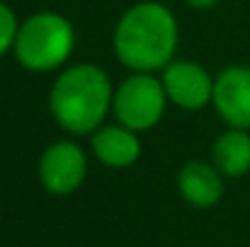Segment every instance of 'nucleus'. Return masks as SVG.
I'll list each match as a JSON object with an SVG mask.
<instances>
[{"mask_svg":"<svg viewBox=\"0 0 250 247\" xmlns=\"http://www.w3.org/2000/svg\"><path fill=\"white\" fill-rule=\"evenodd\" d=\"M175 46L177 22L161 2L134 5L114 29L117 58L139 73L166 68L175 56Z\"/></svg>","mask_w":250,"mask_h":247,"instance_id":"obj_1","label":"nucleus"},{"mask_svg":"<svg viewBox=\"0 0 250 247\" xmlns=\"http://www.w3.org/2000/svg\"><path fill=\"white\" fill-rule=\"evenodd\" d=\"M109 78L97 66H73L51 87V114L71 133H90L102 124L112 104Z\"/></svg>","mask_w":250,"mask_h":247,"instance_id":"obj_2","label":"nucleus"},{"mask_svg":"<svg viewBox=\"0 0 250 247\" xmlns=\"http://www.w3.org/2000/svg\"><path fill=\"white\" fill-rule=\"evenodd\" d=\"M73 27L63 15L37 12L17 29L15 56L29 71H51L61 66L73 51Z\"/></svg>","mask_w":250,"mask_h":247,"instance_id":"obj_3","label":"nucleus"},{"mask_svg":"<svg viewBox=\"0 0 250 247\" xmlns=\"http://www.w3.org/2000/svg\"><path fill=\"white\" fill-rule=\"evenodd\" d=\"M166 102L167 95L163 82L146 73H136L119 85L112 107L122 126L131 131H146L161 121Z\"/></svg>","mask_w":250,"mask_h":247,"instance_id":"obj_4","label":"nucleus"},{"mask_svg":"<svg viewBox=\"0 0 250 247\" xmlns=\"http://www.w3.org/2000/svg\"><path fill=\"white\" fill-rule=\"evenodd\" d=\"M161 82L167 99L182 109H199L214 97V80L209 73L189 61H170Z\"/></svg>","mask_w":250,"mask_h":247,"instance_id":"obj_5","label":"nucleus"},{"mask_svg":"<svg viewBox=\"0 0 250 247\" xmlns=\"http://www.w3.org/2000/svg\"><path fill=\"white\" fill-rule=\"evenodd\" d=\"M42 184L51 194H71L81 187L85 177V155L76 143L61 141L51 146L39 163Z\"/></svg>","mask_w":250,"mask_h":247,"instance_id":"obj_6","label":"nucleus"},{"mask_svg":"<svg viewBox=\"0 0 250 247\" xmlns=\"http://www.w3.org/2000/svg\"><path fill=\"white\" fill-rule=\"evenodd\" d=\"M214 104L226 124L233 129H250V68H226L214 82Z\"/></svg>","mask_w":250,"mask_h":247,"instance_id":"obj_7","label":"nucleus"},{"mask_svg":"<svg viewBox=\"0 0 250 247\" xmlns=\"http://www.w3.org/2000/svg\"><path fill=\"white\" fill-rule=\"evenodd\" d=\"M180 191L182 196L199 209H209L214 206L221 194H224V182H221V172L216 170V165L207 163H187L180 170L177 177Z\"/></svg>","mask_w":250,"mask_h":247,"instance_id":"obj_8","label":"nucleus"},{"mask_svg":"<svg viewBox=\"0 0 250 247\" xmlns=\"http://www.w3.org/2000/svg\"><path fill=\"white\" fill-rule=\"evenodd\" d=\"M92 151L97 160H102L109 167H129L139 160L141 143L136 131L126 126H104L97 129L92 136Z\"/></svg>","mask_w":250,"mask_h":247,"instance_id":"obj_9","label":"nucleus"},{"mask_svg":"<svg viewBox=\"0 0 250 247\" xmlns=\"http://www.w3.org/2000/svg\"><path fill=\"white\" fill-rule=\"evenodd\" d=\"M211 160L226 177H241L250 170V136L243 129H231L216 138Z\"/></svg>","mask_w":250,"mask_h":247,"instance_id":"obj_10","label":"nucleus"},{"mask_svg":"<svg viewBox=\"0 0 250 247\" xmlns=\"http://www.w3.org/2000/svg\"><path fill=\"white\" fill-rule=\"evenodd\" d=\"M17 19H15V15H12V10L5 5V2H0V56L10 49V46H15V39H17Z\"/></svg>","mask_w":250,"mask_h":247,"instance_id":"obj_11","label":"nucleus"},{"mask_svg":"<svg viewBox=\"0 0 250 247\" xmlns=\"http://www.w3.org/2000/svg\"><path fill=\"white\" fill-rule=\"evenodd\" d=\"M192 7H211V5H216L219 0H187Z\"/></svg>","mask_w":250,"mask_h":247,"instance_id":"obj_12","label":"nucleus"}]
</instances>
